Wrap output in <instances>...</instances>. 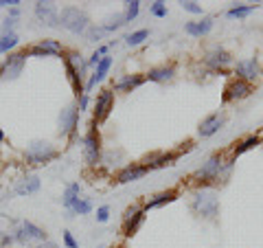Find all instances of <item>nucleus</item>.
<instances>
[{
    "mask_svg": "<svg viewBox=\"0 0 263 248\" xmlns=\"http://www.w3.org/2000/svg\"><path fill=\"white\" fill-rule=\"evenodd\" d=\"M255 9H257V4H237V7L228 9L226 16H228V18H246V16H250Z\"/></svg>",
    "mask_w": 263,
    "mask_h": 248,
    "instance_id": "28",
    "label": "nucleus"
},
{
    "mask_svg": "<svg viewBox=\"0 0 263 248\" xmlns=\"http://www.w3.org/2000/svg\"><path fill=\"white\" fill-rule=\"evenodd\" d=\"M230 62H232V57L224 49H213L211 53H206V57H204V64L213 70H224Z\"/></svg>",
    "mask_w": 263,
    "mask_h": 248,
    "instance_id": "12",
    "label": "nucleus"
},
{
    "mask_svg": "<svg viewBox=\"0 0 263 248\" xmlns=\"http://www.w3.org/2000/svg\"><path fill=\"white\" fill-rule=\"evenodd\" d=\"M79 198H82V185H79V182H73V185H68V187H66L62 202H64V206H66V209H68V211H73L75 202H77Z\"/></svg>",
    "mask_w": 263,
    "mask_h": 248,
    "instance_id": "22",
    "label": "nucleus"
},
{
    "mask_svg": "<svg viewBox=\"0 0 263 248\" xmlns=\"http://www.w3.org/2000/svg\"><path fill=\"white\" fill-rule=\"evenodd\" d=\"M110 220V206H99L97 209V222H108Z\"/></svg>",
    "mask_w": 263,
    "mask_h": 248,
    "instance_id": "40",
    "label": "nucleus"
},
{
    "mask_svg": "<svg viewBox=\"0 0 263 248\" xmlns=\"http://www.w3.org/2000/svg\"><path fill=\"white\" fill-rule=\"evenodd\" d=\"M105 33H108V31L103 29V24H101V27H88V31H86V40H88V42H99Z\"/></svg>",
    "mask_w": 263,
    "mask_h": 248,
    "instance_id": "32",
    "label": "nucleus"
},
{
    "mask_svg": "<svg viewBox=\"0 0 263 248\" xmlns=\"http://www.w3.org/2000/svg\"><path fill=\"white\" fill-rule=\"evenodd\" d=\"M31 55H38V57H48V55H62L64 47L57 42V40H42L40 44H35L29 50Z\"/></svg>",
    "mask_w": 263,
    "mask_h": 248,
    "instance_id": "13",
    "label": "nucleus"
},
{
    "mask_svg": "<svg viewBox=\"0 0 263 248\" xmlns=\"http://www.w3.org/2000/svg\"><path fill=\"white\" fill-rule=\"evenodd\" d=\"M108 49H110V47H99L97 50H94V53L90 55V59H88L90 66H99V62L105 57V55H108Z\"/></svg>",
    "mask_w": 263,
    "mask_h": 248,
    "instance_id": "35",
    "label": "nucleus"
},
{
    "mask_svg": "<svg viewBox=\"0 0 263 248\" xmlns=\"http://www.w3.org/2000/svg\"><path fill=\"white\" fill-rule=\"evenodd\" d=\"M147 174V167L145 165H128L123 171L119 174V182H134V180H140L143 176Z\"/></svg>",
    "mask_w": 263,
    "mask_h": 248,
    "instance_id": "20",
    "label": "nucleus"
},
{
    "mask_svg": "<svg viewBox=\"0 0 263 248\" xmlns=\"http://www.w3.org/2000/svg\"><path fill=\"white\" fill-rule=\"evenodd\" d=\"M84 158L88 165H97L101 160V139L97 130H90L84 139Z\"/></svg>",
    "mask_w": 263,
    "mask_h": 248,
    "instance_id": "5",
    "label": "nucleus"
},
{
    "mask_svg": "<svg viewBox=\"0 0 263 248\" xmlns=\"http://www.w3.org/2000/svg\"><path fill=\"white\" fill-rule=\"evenodd\" d=\"M88 108V95H82V99H79V112H82V110H86Z\"/></svg>",
    "mask_w": 263,
    "mask_h": 248,
    "instance_id": "42",
    "label": "nucleus"
},
{
    "mask_svg": "<svg viewBox=\"0 0 263 248\" xmlns=\"http://www.w3.org/2000/svg\"><path fill=\"white\" fill-rule=\"evenodd\" d=\"M18 4H20V0H0V7H9V9H11V7H18Z\"/></svg>",
    "mask_w": 263,
    "mask_h": 248,
    "instance_id": "41",
    "label": "nucleus"
},
{
    "mask_svg": "<svg viewBox=\"0 0 263 248\" xmlns=\"http://www.w3.org/2000/svg\"><path fill=\"white\" fill-rule=\"evenodd\" d=\"M175 198H178V194H175V191H163V194L154 196L151 200L145 202V206H143V209H145V211L156 209V206H163V204H167V202H174Z\"/></svg>",
    "mask_w": 263,
    "mask_h": 248,
    "instance_id": "24",
    "label": "nucleus"
},
{
    "mask_svg": "<svg viewBox=\"0 0 263 248\" xmlns=\"http://www.w3.org/2000/svg\"><path fill=\"white\" fill-rule=\"evenodd\" d=\"M20 42V38L16 33H9V35H2L0 38V53H9L11 49H16Z\"/></svg>",
    "mask_w": 263,
    "mask_h": 248,
    "instance_id": "30",
    "label": "nucleus"
},
{
    "mask_svg": "<svg viewBox=\"0 0 263 248\" xmlns=\"http://www.w3.org/2000/svg\"><path fill=\"white\" fill-rule=\"evenodd\" d=\"M250 93H252V84L244 82V79H232V82H230L228 86H226L224 101H232V99H246Z\"/></svg>",
    "mask_w": 263,
    "mask_h": 248,
    "instance_id": "11",
    "label": "nucleus"
},
{
    "mask_svg": "<svg viewBox=\"0 0 263 248\" xmlns=\"http://www.w3.org/2000/svg\"><path fill=\"white\" fill-rule=\"evenodd\" d=\"M178 160V154H151L143 160L145 167L149 169H160V167H167V165H174Z\"/></svg>",
    "mask_w": 263,
    "mask_h": 248,
    "instance_id": "16",
    "label": "nucleus"
},
{
    "mask_svg": "<svg viewBox=\"0 0 263 248\" xmlns=\"http://www.w3.org/2000/svg\"><path fill=\"white\" fill-rule=\"evenodd\" d=\"M128 4V9H125V22H132V20H134L136 16H138V9H140V2L138 0H132V2H125Z\"/></svg>",
    "mask_w": 263,
    "mask_h": 248,
    "instance_id": "33",
    "label": "nucleus"
},
{
    "mask_svg": "<svg viewBox=\"0 0 263 248\" xmlns=\"http://www.w3.org/2000/svg\"><path fill=\"white\" fill-rule=\"evenodd\" d=\"M16 24H18V20L16 18H7L2 22V35H9V33H13V29H16Z\"/></svg>",
    "mask_w": 263,
    "mask_h": 248,
    "instance_id": "38",
    "label": "nucleus"
},
{
    "mask_svg": "<svg viewBox=\"0 0 263 248\" xmlns=\"http://www.w3.org/2000/svg\"><path fill=\"white\" fill-rule=\"evenodd\" d=\"M221 167H224V158L219 154L211 156L200 169L195 171V178H202V180H211V178H217L221 174Z\"/></svg>",
    "mask_w": 263,
    "mask_h": 248,
    "instance_id": "8",
    "label": "nucleus"
},
{
    "mask_svg": "<svg viewBox=\"0 0 263 248\" xmlns=\"http://www.w3.org/2000/svg\"><path fill=\"white\" fill-rule=\"evenodd\" d=\"M20 229L24 231V235H27V240L46 242V231H44V229H40V226H38V224H33V222L24 220V222H22V226H20Z\"/></svg>",
    "mask_w": 263,
    "mask_h": 248,
    "instance_id": "23",
    "label": "nucleus"
},
{
    "mask_svg": "<svg viewBox=\"0 0 263 248\" xmlns=\"http://www.w3.org/2000/svg\"><path fill=\"white\" fill-rule=\"evenodd\" d=\"M112 103H114V93L112 90H103L97 97V105H94V123H101V121L108 119Z\"/></svg>",
    "mask_w": 263,
    "mask_h": 248,
    "instance_id": "10",
    "label": "nucleus"
},
{
    "mask_svg": "<svg viewBox=\"0 0 263 248\" xmlns=\"http://www.w3.org/2000/svg\"><path fill=\"white\" fill-rule=\"evenodd\" d=\"M175 75L174 66H165V68H151L147 73V79L149 82H171Z\"/></svg>",
    "mask_w": 263,
    "mask_h": 248,
    "instance_id": "26",
    "label": "nucleus"
},
{
    "mask_svg": "<svg viewBox=\"0 0 263 248\" xmlns=\"http://www.w3.org/2000/svg\"><path fill=\"white\" fill-rule=\"evenodd\" d=\"M217 209H219V202H217L215 191L202 189V191H197V194L193 196V211H197L200 215L215 217L217 215Z\"/></svg>",
    "mask_w": 263,
    "mask_h": 248,
    "instance_id": "3",
    "label": "nucleus"
},
{
    "mask_svg": "<svg viewBox=\"0 0 263 248\" xmlns=\"http://www.w3.org/2000/svg\"><path fill=\"white\" fill-rule=\"evenodd\" d=\"M143 82H145L143 75H128V77L119 79V82L114 84V90H116V93H130V90L138 88Z\"/></svg>",
    "mask_w": 263,
    "mask_h": 248,
    "instance_id": "21",
    "label": "nucleus"
},
{
    "mask_svg": "<svg viewBox=\"0 0 263 248\" xmlns=\"http://www.w3.org/2000/svg\"><path fill=\"white\" fill-rule=\"evenodd\" d=\"M261 143V139L259 136H248L246 141H241L239 145H237L235 149H232V158H237V156H241L244 151H248V149H252V148H257V145Z\"/></svg>",
    "mask_w": 263,
    "mask_h": 248,
    "instance_id": "27",
    "label": "nucleus"
},
{
    "mask_svg": "<svg viewBox=\"0 0 263 248\" xmlns=\"http://www.w3.org/2000/svg\"><path fill=\"white\" fill-rule=\"evenodd\" d=\"M66 64H70V66H73L75 75H77L79 79L86 77V66H88V62H84L79 53H68V55H66Z\"/></svg>",
    "mask_w": 263,
    "mask_h": 248,
    "instance_id": "25",
    "label": "nucleus"
},
{
    "mask_svg": "<svg viewBox=\"0 0 263 248\" xmlns=\"http://www.w3.org/2000/svg\"><path fill=\"white\" fill-rule=\"evenodd\" d=\"M224 125V116L221 114H211V116H206L204 121H202V125H200V136L202 139H211L213 134H217V130Z\"/></svg>",
    "mask_w": 263,
    "mask_h": 248,
    "instance_id": "15",
    "label": "nucleus"
},
{
    "mask_svg": "<svg viewBox=\"0 0 263 248\" xmlns=\"http://www.w3.org/2000/svg\"><path fill=\"white\" fill-rule=\"evenodd\" d=\"M64 244L68 248H79V242L73 237V233L70 231H64Z\"/></svg>",
    "mask_w": 263,
    "mask_h": 248,
    "instance_id": "39",
    "label": "nucleus"
},
{
    "mask_svg": "<svg viewBox=\"0 0 263 248\" xmlns=\"http://www.w3.org/2000/svg\"><path fill=\"white\" fill-rule=\"evenodd\" d=\"M0 141H4V132H2V130H0Z\"/></svg>",
    "mask_w": 263,
    "mask_h": 248,
    "instance_id": "45",
    "label": "nucleus"
},
{
    "mask_svg": "<svg viewBox=\"0 0 263 248\" xmlns=\"http://www.w3.org/2000/svg\"><path fill=\"white\" fill-rule=\"evenodd\" d=\"M213 29V18H202L200 22H186L184 24V31L189 35H193V38H202V35H206Z\"/></svg>",
    "mask_w": 263,
    "mask_h": 248,
    "instance_id": "19",
    "label": "nucleus"
},
{
    "mask_svg": "<svg viewBox=\"0 0 263 248\" xmlns=\"http://www.w3.org/2000/svg\"><path fill=\"white\" fill-rule=\"evenodd\" d=\"M53 158H57V149L46 141H35L24 151V160L29 165H46Z\"/></svg>",
    "mask_w": 263,
    "mask_h": 248,
    "instance_id": "2",
    "label": "nucleus"
},
{
    "mask_svg": "<svg viewBox=\"0 0 263 248\" xmlns=\"http://www.w3.org/2000/svg\"><path fill=\"white\" fill-rule=\"evenodd\" d=\"M88 22V13L82 11L79 7H64L62 13H59V24L68 29L70 33H86L90 27Z\"/></svg>",
    "mask_w": 263,
    "mask_h": 248,
    "instance_id": "1",
    "label": "nucleus"
},
{
    "mask_svg": "<svg viewBox=\"0 0 263 248\" xmlns=\"http://www.w3.org/2000/svg\"><path fill=\"white\" fill-rule=\"evenodd\" d=\"M101 248H103V246H101Z\"/></svg>",
    "mask_w": 263,
    "mask_h": 248,
    "instance_id": "46",
    "label": "nucleus"
},
{
    "mask_svg": "<svg viewBox=\"0 0 263 248\" xmlns=\"http://www.w3.org/2000/svg\"><path fill=\"white\" fill-rule=\"evenodd\" d=\"M147 35H149V31H147V29H140V31L130 33L128 38H125V42H128L130 47H138V44H143L145 40H147Z\"/></svg>",
    "mask_w": 263,
    "mask_h": 248,
    "instance_id": "31",
    "label": "nucleus"
},
{
    "mask_svg": "<svg viewBox=\"0 0 263 248\" xmlns=\"http://www.w3.org/2000/svg\"><path fill=\"white\" fill-rule=\"evenodd\" d=\"M143 220H145V209H143V206H130V209L125 211V217H123V235L132 237L136 231L140 229Z\"/></svg>",
    "mask_w": 263,
    "mask_h": 248,
    "instance_id": "6",
    "label": "nucleus"
},
{
    "mask_svg": "<svg viewBox=\"0 0 263 248\" xmlns=\"http://www.w3.org/2000/svg\"><path fill=\"white\" fill-rule=\"evenodd\" d=\"M90 211H92V202L90 200H86V198H79L77 202H75V206H73V211H68V217H73L75 213L77 215H88Z\"/></svg>",
    "mask_w": 263,
    "mask_h": 248,
    "instance_id": "29",
    "label": "nucleus"
},
{
    "mask_svg": "<svg viewBox=\"0 0 263 248\" xmlns=\"http://www.w3.org/2000/svg\"><path fill=\"white\" fill-rule=\"evenodd\" d=\"M235 73L237 79H244V82L250 84L252 79H257L261 75V66L257 59H241V62L235 64Z\"/></svg>",
    "mask_w": 263,
    "mask_h": 248,
    "instance_id": "9",
    "label": "nucleus"
},
{
    "mask_svg": "<svg viewBox=\"0 0 263 248\" xmlns=\"http://www.w3.org/2000/svg\"><path fill=\"white\" fill-rule=\"evenodd\" d=\"M180 4H182V9L189 11V13H197V16L202 13V7L197 2H193V0H184V2H180Z\"/></svg>",
    "mask_w": 263,
    "mask_h": 248,
    "instance_id": "37",
    "label": "nucleus"
},
{
    "mask_svg": "<svg viewBox=\"0 0 263 248\" xmlns=\"http://www.w3.org/2000/svg\"><path fill=\"white\" fill-rule=\"evenodd\" d=\"M77 119H79V112L75 108L62 110V114H59V132H62V134H75Z\"/></svg>",
    "mask_w": 263,
    "mask_h": 248,
    "instance_id": "14",
    "label": "nucleus"
},
{
    "mask_svg": "<svg viewBox=\"0 0 263 248\" xmlns=\"http://www.w3.org/2000/svg\"><path fill=\"white\" fill-rule=\"evenodd\" d=\"M35 16L48 27H59V11L55 7V2H42V0L35 2Z\"/></svg>",
    "mask_w": 263,
    "mask_h": 248,
    "instance_id": "7",
    "label": "nucleus"
},
{
    "mask_svg": "<svg viewBox=\"0 0 263 248\" xmlns=\"http://www.w3.org/2000/svg\"><path fill=\"white\" fill-rule=\"evenodd\" d=\"M38 248H57V244H53V242L46 240V242H42V244H40Z\"/></svg>",
    "mask_w": 263,
    "mask_h": 248,
    "instance_id": "44",
    "label": "nucleus"
},
{
    "mask_svg": "<svg viewBox=\"0 0 263 248\" xmlns=\"http://www.w3.org/2000/svg\"><path fill=\"white\" fill-rule=\"evenodd\" d=\"M18 16H20V9H18V7H11V9H9V18H16V20H18Z\"/></svg>",
    "mask_w": 263,
    "mask_h": 248,
    "instance_id": "43",
    "label": "nucleus"
},
{
    "mask_svg": "<svg viewBox=\"0 0 263 248\" xmlns=\"http://www.w3.org/2000/svg\"><path fill=\"white\" fill-rule=\"evenodd\" d=\"M40 185H42V182H40V178H38L35 174L24 176V178L16 185V194H18V196H31V194H38V191H40Z\"/></svg>",
    "mask_w": 263,
    "mask_h": 248,
    "instance_id": "18",
    "label": "nucleus"
},
{
    "mask_svg": "<svg viewBox=\"0 0 263 248\" xmlns=\"http://www.w3.org/2000/svg\"><path fill=\"white\" fill-rule=\"evenodd\" d=\"M110 66H112V57H108V55H105V57L99 62V66H97V70H94V75H90L88 84H86V90H92L99 82H103L105 75H108V70H110Z\"/></svg>",
    "mask_w": 263,
    "mask_h": 248,
    "instance_id": "17",
    "label": "nucleus"
},
{
    "mask_svg": "<svg viewBox=\"0 0 263 248\" xmlns=\"http://www.w3.org/2000/svg\"><path fill=\"white\" fill-rule=\"evenodd\" d=\"M149 11H151V16H156V18H167V4L156 0V2H151Z\"/></svg>",
    "mask_w": 263,
    "mask_h": 248,
    "instance_id": "36",
    "label": "nucleus"
},
{
    "mask_svg": "<svg viewBox=\"0 0 263 248\" xmlns=\"http://www.w3.org/2000/svg\"><path fill=\"white\" fill-rule=\"evenodd\" d=\"M24 64H27V50H20V53H9V57L2 62L0 66V77L2 79H18L22 73Z\"/></svg>",
    "mask_w": 263,
    "mask_h": 248,
    "instance_id": "4",
    "label": "nucleus"
},
{
    "mask_svg": "<svg viewBox=\"0 0 263 248\" xmlns=\"http://www.w3.org/2000/svg\"><path fill=\"white\" fill-rule=\"evenodd\" d=\"M125 24V16H114V18H110V22L108 24H103V29L108 33H114L116 29H121Z\"/></svg>",
    "mask_w": 263,
    "mask_h": 248,
    "instance_id": "34",
    "label": "nucleus"
}]
</instances>
